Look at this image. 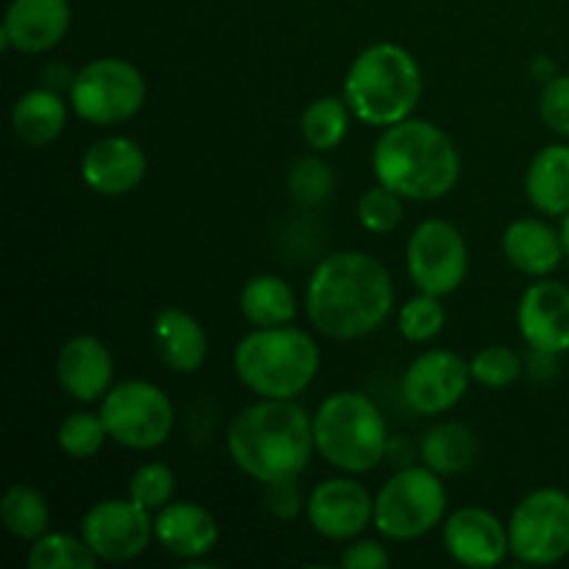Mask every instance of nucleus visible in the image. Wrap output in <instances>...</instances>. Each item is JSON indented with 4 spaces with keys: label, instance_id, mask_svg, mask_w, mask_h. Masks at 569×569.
<instances>
[{
    "label": "nucleus",
    "instance_id": "24",
    "mask_svg": "<svg viewBox=\"0 0 569 569\" xmlns=\"http://www.w3.org/2000/svg\"><path fill=\"white\" fill-rule=\"evenodd\" d=\"M526 192L533 209L550 217H565L569 211V148L548 144L533 156L526 172Z\"/></svg>",
    "mask_w": 569,
    "mask_h": 569
},
{
    "label": "nucleus",
    "instance_id": "2",
    "mask_svg": "<svg viewBox=\"0 0 569 569\" xmlns=\"http://www.w3.org/2000/svg\"><path fill=\"white\" fill-rule=\"evenodd\" d=\"M315 448V420L295 400L261 398L228 426L233 465L259 483L298 478Z\"/></svg>",
    "mask_w": 569,
    "mask_h": 569
},
{
    "label": "nucleus",
    "instance_id": "21",
    "mask_svg": "<svg viewBox=\"0 0 569 569\" xmlns=\"http://www.w3.org/2000/svg\"><path fill=\"white\" fill-rule=\"evenodd\" d=\"M153 345L159 359L181 376L198 372L209 356V339H206L203 326L198 322V317L178 309V306H170V309L156 315Z\"/></svg>",
    "mask_w": 569,
    "mask_h": 569
},
{
    "label": "nucleus",
    "instance_id": "19",
    "mask_svg": "<svg viewBox=\"0 0 569 569\" xmlns=\"http://www.w3.org/2000/svg\"><path fill=\"white\" fill-rule=\"evenodd\" d=\"M56 378L72 400H81V403L103 400L114 378L111 350L98 337L78 333L61 345L59 359H56Z\"/></svg>",
    "mask_w": 569,
    "mask_h": 569
},
{
    "label": "nucleus",
    "instance_id": "5",
    "mask_svg": "<svg viewBox=\"0 0 569 569\" xmlns=\"http://www.w3.org/2000/svg\"><path fill=\"white\" fill-rule=\"evenodd\" d=\"M233 370L259 398L295 400L320 372V348L300 328H256L237 342Z\"/></svg>",
    "mask_w": 569,
    "mask_h": 569
},
{
    "label": "nucleus",
    "instance_id": "11",
    "mask_svg": "<svg viewBox=\"0 0 569 569\" xmlns=\"http://www.w3.org/2000/svg\"><path fill=\"white\" fill-rule=\"evenodd\" d=\"M406 264L420 292L445 298L467 281L470 250L459 228L445 220H426L409 237Z\"/></svg>",
    "mask_w": 569,
    "mask_h": 569
},
{
    "label": "nucleus",
    "instance_id": "15",
    "mask_svg": "<svg viewBox=\"0 0 569 569\" xmlns=\"http://www.w3.org/2000/svg\"><path fill=\"white\" fill-rule=\"evenodd\" d=\"M442 545L450 559L470 569H492L511 553L509 526L481 506H465L445 522Z\"/></svg>",
    "mask_w": 569,
    "mask_h": 569
},
{
    "label": "nucleus",
    "instance_id": "7",
    "mask_svg": "<svg viewBox=\"0 0 569 569\" xmlns=\"http://www.w3.org/2000/svg\"><path fill=\"white\" fill-rule=\"evenodd\" d=\"M448 511V489L431 467H403L381 487L372 511L378 533L395 542H411L431 533Z\"/></svg>",
    "mask_w": 569,
    "mask_h": 569
},
{
    "label": "nucleus",
    "instance_id": "34",
    "mask_svg": "<svg viewBox=\"0 0 569 569\" xmlns=\"http://www.w3.org/2000/svg\"><path fill=\"white\" fill-rule=\"evenodd\" d=\"M403 200L406 198H400L398 192L378 183V187L367 189L361 194L359 206H356V214H359V222L367 231L392 233L403 222Z\"/></svg>",
    "mask_w": 569,
    "mask_h": 569
},
{
    "label": "nucleus",
    "instance_id": "37",
    "mask_svg": "<svg viewBox=\"0 0 569 569\" xmlns=\"http://www.w3.org/2000/svg\"><path fill=\"white\" fill-rule=\"evenodd\" d=\"M264 506L278 520H295L300 509H303V495H300L298 478L264 483Z\"/></svg>",
    "mask_w": 569,
    "mask_h": 569
},
{
    "label": "nucleus",
    "instance_id": "6",
    "mask_svg": "<svg viewBox=\"0 0 569 569\" xmlns=\"http://www.w3.org/2000/svg\"><path fill=\"white\" fill-rule=\"evenodd\" d=\"M315 448L345 472H372L389 453V431L376 400L361 392H337L317 409Z\"/></svg>",
    "mask_w": 569,
    "mask_h": 569
},
{
    "label": "nucleus",
    "instance_id": "30",
    "mask_svg": "<svg viewBox=\"0 0 569 569\" xmlns=\"http://www.w3.org/2000/svg\"><path fill=\"white\" fill-rule=\"evenodd\" d=\"M109 439L106 431L103 417L89 415V411H72L70 417H64L56 431V442H59L61 453H67L70 459H92L100 453V448Z\"/></svg>",
    "mask_w": 569,
    "mask_h": 569
},
{
    "label": "nucleus",
    "instance_id": "1",
    "mask_svg": "<svg viewBox=\"0 0 569 569\" xmlns=\"http://www.w3.org/2000/svg\"><path fill=\"white\" fill-rule=\"evenodd\" d=\"M395 309V283L387 267L361 250H339L315 267L306 287L311 326L337 342L378 331Z\"/></svg>",
    "mask_w": 569,
    "mask_h": 569
},
{
    "label": "nucleus",
    "instance_id": "36",
    "mask_svg": "<svg viewBox=\"0 0 569 569\" xmlns=\"http://www.w3.org/2000/svg\"><path fill=\"white\" fill-rule=\"evenodd\" d=\"M539 114L550 131L569 139V76H553L539 94Z\"/></svg>",
    "mask_w": 569,
    "mask_h": 569
},
{
    "label": "nucleus",
    "instance_id": "9",
    "mask_svg": "<svg viewBox=\"0 0 569 569\" xmlns=\"http://www.w3.org/2000/svg\"><path fill=\"white\" fill-rule=\"evenodd\" d=\"M109 439L131 450H156L170 439L176 426L172 400L150 381L117 383L100 403Z\"/></svg>",
    "mask_w": 569,
    "mask_h": 569
},
{
    "label": "nucleus",
    "instance_id": "17",
    "mask_svg": "<svg viewBox=\"0 0 569 569\" xmlns=\"http://www.w3.org/2000/svg\"><path fill=\"white\" fill-rule=\"evenodd\" d=\"M72 9L67 0H11L6 9L0 42L3 50L44 53L67 37Z\"/></svg>",
    "mask_w": 569,
    "mask_h": 569
},
{
    "label": "nucleus",
    "instance_id": "23",
    "mask_svg": "<svg viewBox=\"0 0 569 569\" xmlns=\"http://www.w3.org/2000/svg\"><path fill=\"white\" fill-rule=\"evenodd\" d=\"M11 128L22 144L44 148L67 128V103L56 89H31L11 109Z\"/></svg>",
    "mask_w": 569,
    "mask_h": 569
},
{
    "label": "nucleus",
    "instance_id": "4",
    "mask_svg": "<svg viewBox=\"0 0 569 569\" xmlns=\"http://www.w3.org/2000/svg\"><path fill=\"white\" fill-rule=\"evenodd\" d=\"M420 98V64L395 42H376L361 50L345 78V100L367 126L389 128L409 120Z\"/></svg>",
    "mask_w": 569,
    "mask_h": 569
},
{
    "label": "nucleus",
    "instance_id": "14",
    "mask_svg": "<svg viewBox=\"0 0 569 569\" xmlns=\"http://www.w3.org/2000/svg\"><path fill=\"white\" fill-rule=\"evenodd\" d=\"M376 498L356 478H328L311 489L306 515L320 537L350 542L372 522Z\"/></svg>",
    "mask_w": 569,
    "mask_h": 569
},
{
    "label": "nucleus",
    "instance_id": "13",
    "mask_svg": "<svg viewBox=\"0 0 569 569\" xmlns=\"http://www.w3.org/2000/svg\"><path fill=\"white\" fill-rule=\"evenodd\" d=\"M472 381L470 365L453 350H426L403 376V400L415 415L437 417L453 409Z\"/></svg>",
    "mask_w": 569,
    "mask_h": 569
},
{
    "label": "nucleus",
    "instance_id": "26",
    "mask_svg": "<svg viewBox=\"0 0 569 569\" xmlns=\"http://www.w3.org/2000/svg\"><path fill=\"white\" fill-rule=\"evenodd\" d=\"M422 465L439 476H459L476 461L478 442L472 431L461 422H439L422 437Z\"/></svg>",
    "mask_w": 569,
    "mask_h": 569
},
{
    "label": "nucleus",
    "instance_id": "35",
    "mask_svg": "<svg viewBox=\"0 0 569 569\" xmlns=\"http://www.w3.org/2000/svg\"><path fill=\"white\" fill-rule=\"evenodd\" d=\"M333 172L322 159L306 156L289 172V192L300 206H320L331 194Z\"/></svg>",
    "mask_w": 569,
    "mask_h": 569
},
{
    "label": "nucleus",
    "instance_id": "25",
    "mask_svg": "<svg viewBox=\"0 0 569 569\" xmlns=\"http://www.w3.org/2000/svg\"><path fill=\"white\" fill-rule=\"evenodd\" d=\"M239 309L244 320L256 328L289 326L298 315V300L292 287L281 276H256L244 283L239 295Z\"/></svg>",
    "mask_w": 569,
    "mask_h": 569
},
{
    "label": "nucleus",
    "instance_id": "8",
    "mask_svg": "<svg viewBox=\"0 0 569 569\" xmlns=\"http://www.w3.org/2000/svg\"><path fill=\"white\" fill-rule=\"evenodd\" d=\"M148 83L126 59H94L76 72L70 106L89 126H120L144 103Z\"/></svg>",
    "mask_w": 569,
    "mask_h": 569
},
{
    "label": "nucleus",
    "instance_id": "28",
    "mask_svg": "<svg viewBox=\"0 0 569 569\" xmlns=\"http://www.w3.org/2000/svg\"><path fill=\"white\" fill-rule=\"evenodd\" d=\"M350 106L348 100L339 98H317L315 103L306 106L303 117H300V133H303L306 144L320 153H328V150L339 148L342 139L348 137L350 126Z\"/></svg>",
    "mask_w": 569,
    "mask_h": 569
},
{
    "label": "nucleus",
    "instance_id": "29",
    "mask_svg": "<svg viewBox=\"0 0 569 569\" xmlns=\"http://www.w3.org/2000/svg\"><path fill=\"white\" fill-rule=\"evenodd\" d=\"M98 561L87 539L70 533H42L28 553L31 569H94Z\"/></svg>",
    "mask_w": 569,
    "mask_h": 569
},
{
    "label": "nucleus",
    "instance_id": "33",
    "mask_svg": "<svg viewBox=\"0 0 569 569\" xmlns=\"http://www.w3.org/2000/svg\"><path fill=\"white\" fill-rule=\"evenodd\" d=\"M472 381H478L487 389H506L520 378L522 361L506 345H489V348L478 350L470 361Z\"/></svg>",
    "mask_w": 569,
    "mask_h": 569
},
{
    "label": "nucleus",
    "instance_id": "18",
    "mask_svg": "<svg viewBox=\"0 0 569 569\" xmlns=\"http://www.w3.org/2000/svg\"><path fill=\"white\" fill-rule=\"evenodd\" d=\"M148 172L144 150L128 137L98 139L81 156V178L92 192L103 198H122L142 183Z\"/></svg>",
    "mask_w": 569,
    "mask_h": 569
},
{
    "label": "nucleus",
    "instance_id": "20",
    "mask_svg": "<svg viewBox=\"0 0 569 569\" xmlns=\"http://www.w3.org/2000/svg\"><path fill=\"white\" fill-rule=\"evenodd\" d=\"M156 539L176 559H203L217 548L220 528L214 515L192 500H172L156 515Z\"/></svg>",
    "mask_w": 569,
    "mask_h": 569
},
{
    "label": "nucleus",
    "instance_id": "31",
    "mask_svg": "<svg viewBox=\"0 0 569 569\" xmlns=\"http://www.w3.org/2000/svg\"><path fill=\"white\" fill-rule=\"evenodd\" d=\"M398 328L400 333H403V339H409V342L415 345L431 342V339L439 337L445 328L442 300H439L437 295H426V292L406 300L398 317Z\"/></svg>",
    "mask_w": 569,
    "mask_h": 569
},
{
    "label": "nucleus",
    "instance_id": "12",
    "mask_svg": "<svg viewBox=\"0 0 569 569\" xmlns=\"http://www.w3.org/2000/svg\"><path fill=\"white\" fill-rule=\"evenodd\" d=\"M81 537L100 561L122 565L148 550L156 537V517L131 498L100 500L83 515Z\"/></svg>",
    "mask_w": 569,
    "mask_h": 569
},
{
    "label": "nucleus",
    "instance_id": "32",
    "mask_svg": "<svg viewBox=\"0 0 569 569\" xmlns=\"http://www.w3.org/2000/svg\"><path fill=\"white\" fill-rule=\"evenodd\" d=\"M128 498L137 500L142 509L159 515L167 503H172L176 498V472L170 470L161 461H150V465H142L131 476V483H128Z\"/></svg>",
    "mask_w": 569,
    "mask_h": 569
},
{
    "label": "nucleus",
    "instance_id": "39",
    "mask_svg": "<svg viewBox=\"0 0 569 569\" xmlns=\"http://www.w3.org/2000/svg\"><path fill=\"white\" fill-rule=\"evenodd\" d=\"M561 242H565V253H567V259H569V211L565 214V222H561Z\"/></svg>",
    "mask_w": 569,
    "mask_h": 569
},
{
    "label": "nucleus",
    "instance_id": "10",
    "mask_svg": "<svg viewBox=\"0 0 569 569\" xmlns=\"http://www.w3.org/2000/svg\"><path fill=\"white\" fill-rule=\"evenodd\" d=\"M511 556L520 565L548 567L569 556V495L537 489L517 503L509 520Z\"/></svg>",
    "mask_w": 569,
    "mask_h": 569
},
{
    "label": "nucleus",
    "instance_id": "22",
    "mask_svg": "<svg viewBox=\"0 0 569 569\" xmlns=\"http://www.w3.org/2000/svg\"><path fill=\"white\" fill-rule=\"evenodd\" d=\"M503 253L511 267L531 278H545L565 259V242L548 222L522 217L503 231Z\"/></svg>",
    "mask_w": 569,
    "mask_h": 569
},
{
    "label": "nucleus",
    "instance_id": "27",
    "mask_svg": "<svg viewBox=\"0 0 569 569\" xmlns=\"http://www.w3.org/2000/svg\"><path fill=\"white\" fill-rule=\"evenodd\" d=\"M0 517H3L6 531L22 542H37L42 533H48V500L26 483H14L6 489L3 500H0Z\"/></svg>",
    "mask_w": 569,
    "mask_h": 569
},
{
    "label": "nucleus",
    "instance_id": "3",
    "mask_svg": "<svg viewBox=\"0 0 569 569\" xmlns=\"http://www.w3.org/2000/svg\"><path fill=\"white\" fill-rule=\"evenodd\" d=\"M372 172L400 198L439 200L459 183L461 159L442 128L409 117L383 128L372 148Z\"/></svg>",
    "mask_w": 569,
    "mask_h": 569
},
{
    "label": "nucleus",
    "instance_id": "38",
    "mask_svg": "<svg viewBox=\"0 0 569 569\" xmlns=\"http://www.w3.org/2000/svg\"><path fill=\"white\" fill-rule=\"evenodd\" d=\"M342 567L345 569H387L392 565V556L387 553V548L372 539H361V542H350L342 553Z\"/></svg>",
    "mask_w": 569,
    "mask_h": 569
},
{
    "label": "nucleus",
    "instance_id": "16",
    "mask_svg": "<svg viewBox=\"0 0 569 569\" xmlns=\"http://www.w3.org/2000/svg\"><path fill=\"white\" fill-rule=\"evenodd\" d=\"M517 326L528 348L539 356L569 350V289L559 281H537L522 292Z\"/></svg>",
    "mask_w": 569,
    "mask_h": 569
}]
</instances>
